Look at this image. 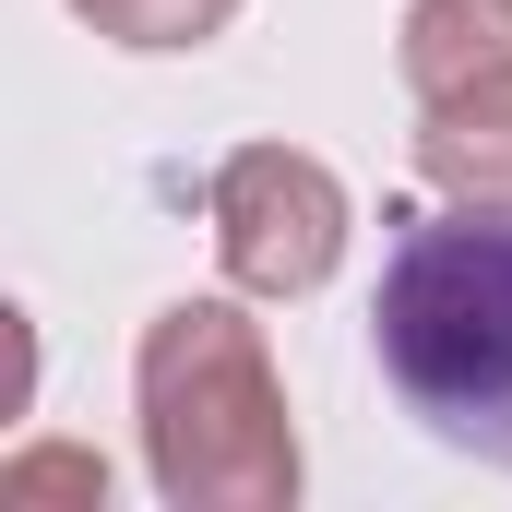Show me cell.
<instances>
[{"label":"cell","instance_id":"obj_7","mask_svg":"<svg viewBox=\"0 0 512 512\" xmlns=\"http://www.w3.org/2000/svg\"><path fill=\"white\" fill-rule=\"evenodd\" d=\"M12 489H72V501H108V465L96 453H24Z\"/></svg>","mask_w":512,"mask_h":512},{"label":"cell","instance_id":"obj_2","mask_svg":"<svg viewBox=\"0 0 512 512\" xmlns=\"http://www.w3.org/2000/svg\"><path fill=\"white\" fill-rule=\"evenodd\" d=\"M143 477L167 512H286L298 501V417L274 346L239 298H167L131 346Z\"/></svg>","mask_w":512,"mask_h":512},{"label":"cell","instance_id":"obj_6","mask_svg":"<svg viewBox=\"0 0 512 512\" xmlns=\"http://www.w3.org/2000/svg\"><path fill=\"white\" fill-rule=\"evenodd\" d=\"M108 48H203L239 24V0H72Z\"/></svg>","mask_w":512,"mask_h":512},{"label":"cell","instance_id":"obj_5","mask_svg":"<svg viewBox=\"0 0 512 512\" xmlns=\"http://www.w3.org/2000/svg\"><path fill=\"white\" fill-rule=\"evenodd\" d=\"M393 60H405V96L417 108L489 84V72H512V0H417L393 24Z\"/></svg>","mask_w":512,"mask_h":512},{"label":"cell","instance_id":"obj_4","mask_svg":"<svg viewBox=\"0 0 512 512\" xmlns=\"http://www.w3.org/2000/svg\"><path fill=\"white\" fill-rule=\"evenodd\" d=\"M417 179L441 203H512V72L417 108Z\"/></svg>","mask_w":512,"mask_h":512},{"label":"cell","instance_id":"obj_3","mask_svg":"<svg viewBox=\"0 0 512 512\" xmlns=\"http://www.w3.org/2000/svg\"><path fill=\"white\" fill-rule=\"evenodd\" d=\"M203 215H215V262H227L239 298H310V286H334L346 227H358L346 179L322 155H298V143H239L215 167Z\"/></svg>","mask_w":512,"mask_h":512},{"label":"cell","instance_id":"obj_1","mask_svg":"<svg viewBox=\"0 0 512 512\" xmlns=\"http://www.w3.org/2000/svg\"><path fill=\"white\" fill-rule=\"evenodd\" d=\"M382 298H370V346H382L393 405L501 465L512 477V203H393L382 215Z\"/></svg>","mask_w":512,"mask_h":512}]
</instances>
